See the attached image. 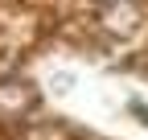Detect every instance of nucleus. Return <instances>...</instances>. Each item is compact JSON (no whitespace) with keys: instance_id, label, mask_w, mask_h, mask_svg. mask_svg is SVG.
<instances>
[{"instance_id":"f257e3e1","label":"nucleus","mask_w":148,"mask_h":140,"mask_svg":"<svg viewBox=\"0 0 148 140\" xmlns=\"http://www.w3.org/2000/svg\"><path fill=\"white\" fill-rule=\"evenodd\" d=\"M132 111H136L140 119H148V107H144V103H132Z\"/></svg>"}]
</instances>
